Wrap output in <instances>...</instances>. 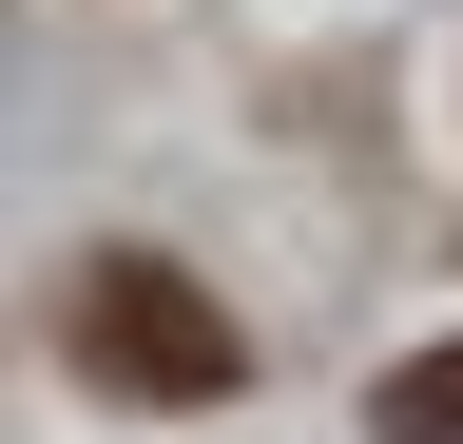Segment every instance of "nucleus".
<instances>
[{"instance_id": "f257e3e1", "label": "nucleus", "mask_w": 463, "mask_h": 444, "mask_svg": "<svg viewBox=\"0 0 463 444\" xmlns=\"http://www.w3.org/2000/svg\"><path fill=\"white\" fill-rule=\"evenodd\" d=\"M58 348H78V386H116V406H232V386H251V328L174 251H97L78 290H58Z\"/></svg>"}, {"instance_id": "f03ea898", "label": "nucleus", "mask_w": 463, "mask_h": 444, "mask_svg": "<svg viewBox=\"0 0 463 444\" xmlns=\"http://www.w3.org/2000/svg\"><path fill=\"white\" fill-rule=\"evenodd\" d=\"M367 444H463V348H405L367 386Z\"/></svg>"}]
</instances>
